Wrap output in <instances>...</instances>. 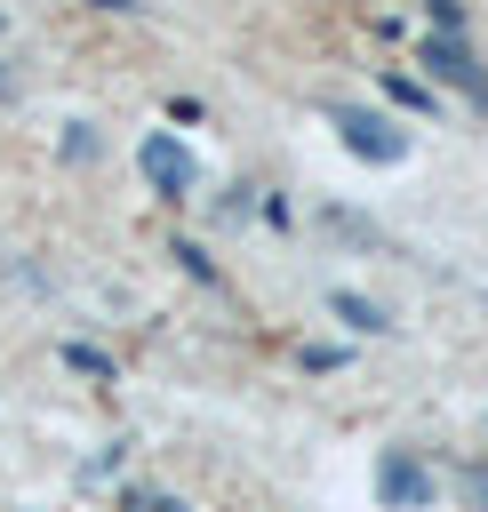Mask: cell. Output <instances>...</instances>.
<instances>
[{
	"mask_svg": "<svg viewBox=\"0 0 488 512\" xmlns=\"http://www.w3.org/2000/svg\"><path fill=\"white\" fill-rule=\"evenodd\" d=\"M384 96H392V104H408V112H432V88H416L408 72H384Z\"/></svg>",
	"mask_w": 488,
	"mask_h": 512,
	"instance_id": "ba28073f",
	"label": "cell"
},
{
	"mask_svg": "<svg viewBox=\"0 0 488 512\" xmlns=\"http://www.w3.org/2000/svg\"><path fill=\"white\" fill-rule=\"evenodd\" d=\"M0 96H16V72H8V64H0Z\"/></svg>",
	"mask_w": 488,
	"mask_h": 512,
	"instance_id": "2e32d148",
	"label": "cell"
},
{
	"mask_svg": "<svg viewBox=\"0 0 488 512\" xmlns=\"http://www.w3.org/2000/svg\"><path fill=\"white\" fill-rule=\"evenodd\" d=\"M328 120H336L344 152H360V160H376V168L408 160V128H392V120H376V112H360V104H336Z\"/></svg>",
	"mask_w": 488,
	"mask_h": 512,
	"instance_id": "7a4b0ae2",
	"label": "cell"
},
{
	"mask_svg": "<svg viewBox=\"0 0 488 512\" xmlns=\"http://www.w3.org/2000/svg\"><path fill=\"white\" fill-rule=\"evenodd\" d=\"M88 8H112V16H128V8H136V0H88Z\"/></svg>",
	"mask_w": 488,
	"mask_h": 512,
	"instance_id": "9a60e30c",
	"label": "cell"
},
{
	"mask_svg": "<svg viewBox=\"0 0 488 512\" xmlns=\"http://www.w3.org/2000/svg\"><path fill=\"white\" fill-rule=\"evenodd\" d=\"M376 504L384 512H432V464L416 448H384L376 456Z\"/></svg>",
	"mask_w": 488,
	"mask_h": 512,
	"instance_id": "6da1fadb",
	"label": "cell"
},
{
	"mask_svg": "<svg viewBox=\"0 0 488 512\" xmlns=\"http://www.w3.org/2000/svg\"><path fill=\"white\" fill-rule=\"evenodd\" d=\"M64 160H96V128H88V120L64 128Z\"/></svg>",
	"mask_w": 488,
	"mask_h": 512,
	"instance_id": "30bf717a",
	"label": "cell"
},
{
	"mask_svg": "<svg viewBox=\"0 0 488 512\" xmlns=\"http://www.w3.org/2000/svg\"><path fill=\"white\" fill-rule=\"evenodd\" d=\"M120 512H192L184 496H168V488H128L120 496Z\"/></svg>",
	"mask_w": 488,
	"mask_h": 512,
	"instance_id": "52a82bcc",
	"label": "cell"
},
{
	"mask_svg": "<svg viewBox=\"0 0 488 512\" xmlns=\"http://www.w3.org/2000/svg\"><path fill=\"white\" fill-rule=\"evenodd\" d=\"M464 504L488 512V464H464Z\"/></svg>",
	"mask_w": 488,
	"mask_h": 512,
	"instance_id": "8fae6325",
	"label": "cell"
},
{
	"mask_svg": "<svg viewBox=\"0 0 488 512\" xmlns=\"http://www.w3.org/2000/svg\"><path fill=\"white\" fill-rule=\"evenodd\" d=\"M328 312H336L344 328H360V336H384V328H392V320H384V304H368V296H352V288H336V296H328Z\"/></svg>",
	"mask_w": 488,
	"mask_h": 512,
	"instance_id": "5b68a950",
	"label": "cell"
},
{
	"mask_svg": "<svg viewBox=\"0 0 488 512\" xmlns=\"http://www.w3.org/2000/svg\"><path fill=\"white\" fill-rule=\"evenodd\" d=\"M304 368H312V376H328V368H344V352H336V344H304Z\"/></svg>",
	"mask_w": 488,
	"mask_h": 512,
	"instance_id": "7c38bea8",
	"label": "cell"
},
{
	"mask_svg": "<svg viewBox=\"0 0 488 512\" xmlns=\"http://www.w3.org/2000/svg\"><path fill=\"white\" fill-rule=\"evenodd\" d=\"M136 168L152 176V192H160V200H184V192L200 184V160H192V152H184L176 136H160V128H152V136L136 144Z\"/></svg>",
	"mask_w": 488,
	"mask_h": 512,
	"instance_id": "3957f363",
	"label": "cell"
},
{
	"mask_svg": "<svg viewBox=\"0 0 488 512\" xmlns=\"http://www.w3.org/2000/svg\"><path fill=\"white\" fill-rule=\"evenodd\" d=\"M320 224H328V232H344V240H360V248H376V224H368V216H352V208H320Z\"/></svg>",
	"mask_w": 488,
	"mask_h": 512,
	"instance_id": "8992f818",
	"label": "cell"
},
{
	"mask_svg": "<svg viewBox=\"0 0 488 512\" xmlns=\"http://www.w3.org/2000/svg\"><path fill=\"white\" fill-rule=\"evenodd\" d=\"M424 8H432V32H464V8L456 0H424Z\"/></svg>",
	"mask_w": 488,
	"mask_h": 512,
	"instance_id": "4fadbf2b",
	"label": "cell"
},
{
	"mask_svg": "<svg viewBox=\"0 0 488 512\" xmlns=\"http://www.w3.org/2000/svg\"><path fill=\"white\" fill-rule=\"evenodd\" d=\"M64 368H80V376H112V352H96V344H64Z\"/></svg>",
	"mask_w": 488,
	"mask_h": 512,
	"instance_id": "9c48e42d",
	"label": "cell"
},
{
	"mask_svg": "<svg viewBox=\"0 0 488 512\" xmlns=\"http://www.w3.org/2000/svg\"><path fill=\"white\" fill-rule=\"evenodd\" d=\"M424 64H432V80H448V88H464V96H472V104L488 112V72L472 64V48H464L456 32H432V40H424Z\"/></svg>",
	"mask_w": 488,
	"mask_h": 512,
	"instance_id": "277c9868",
	"label": "cell"
},
{
	"mask_svg": "<svg viewBox=\"0 0 488 512\" xmlns=\"http://www.w3.org/2000/svg\"><path fill=\"white\" fill-rule=\"evenodd\" d=\"M176 256H184V272H192V280H216V264H208V256H200L192 240H176Z\"/></svg>",
	"mask_w": 488,
	"mask_h": 512,
	"instance_id": "5bb4252c",
	"label": "cell"
}]
</instances>
